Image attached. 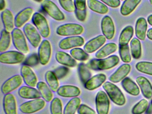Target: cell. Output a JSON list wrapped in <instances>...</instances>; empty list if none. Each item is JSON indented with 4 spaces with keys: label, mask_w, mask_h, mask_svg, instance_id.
I'll use <instances>...</instances> for the list:
<instances>
[{
    "label": "cell",
    "mask_w": 152,
    "mask_h": 114,
    "mask_svg": "<svg viewBox=\"0 0 152 114\" xmlns=\"http://www.w3.org/2000/svg\"><path fill=\"white\" fill-rule=\"evenodd\" d=\"M119 61V57L113 55L105 58L92 60L88 63L87 66L93 70H106L115 66Z\"/></svg>",
    "instance_id": "obj_1"
},
{
    "label": "cell",
    "mask_w": 152,
    "mask_h": 114,
    "mask_svg": "<svg viewBox=\"0 0 152 114\" xmlns=\"http://www.w3.org/2000/svg\"><path fill=\"white\" fill-rule=\"evenodd\" d=\"M103 88L112 101L118 106H123L126 102V99L120 89L115 85L109 82L104 83Z\"/></svg>",
    "instance_id": "obj_2"
},
{
    "label": "cell",
    "mask_w": 152,
    "mask_h": 114,
    "mask_svg": "<svg viewBox=\"0 0 152 114\" xmlns=\"http://www.w3.org/2000/svg\"><path fill=\"white\" fill-rule=\"evenodd\" d=\"M12 38L14 46L18 51L24 54L29 52L25 37L22 30L19 28H15L12 32Z\"/></svg>",
    "instance_id": "obj_3"
},
{
    "label": "cell",
    "mask_w": 152,
    "mask_h": 114,
    "mask_svg": "<svg viewBox=\"0 0 152 114\" xmlns=\"http://www.w3.org/2000/svg\"><path fill=\"white\" fill-rule=\"evenodd\" d=\"M83 30V27L79 24L68 23L58 27L56 33L62 36H74L81 34Z\"/></svg>",
    "instance_id": "obj_4"
},
{
    "label": "cell",
    "mask_w": 152,
    "mask_h": 114,
    "mask_svg": "<svg viewBox=\"0 0 152 114\" xmlns=\"http://www.w3.org/2000/svg\"><path fill=\"white\" fill-rule=\"evenodd\" d=\"M32 21L36 26L38 31L43 37H48L50 34V29L47 19L39 12H36L33 15Z\"/></svg>",
    "instance_id": "obj_5"
},
{
    "label": "cell",
    "mask_w": 152,
    "mask_h": 114,
    "mask_svg": "<svg viewBox=\"0 0 152 114\" xmlns=\"http://www.w3.org/2000/svg\"><path fill=\"white\" fill-rule=\"evenodd\" d=\"M45 101L42 99H34L22 104L20 106V110L24 114H32L42 109L45 107Z\"/></svg>",
    "instance_id": "obj_6"
},
{
    "label": "cell",
    "mask_w": 152,
    "mask_h": 114,
    "mask_svg": "<svg viewBox=\"0 0 152 114\" xmlns=\"http://www.w3.org/2000/svg\"><path fill=\"white\" fill-rule=\"evenodd\" d=\"M43 10L52 18L58 21L65 19V16L55 3L50 0H44L42 3Z\"/></svg>",
    "instance_id": "obj_7"
},
{
    "label": "cell",
    "mask_w": 152,
    "mask_h": 114,
    "mask_svg": "<svg viewBox=\"0 0 152 114\" xmlns=\"http://www.w3.org/2000/svg\"><path fill=\"white\" fill-rule=\"evenodd\" d=\"M25 56L20 52L10 51L1 53L0 62L4 64H16L23 62Z\"/></svg>",
    "instance_id": "obj_8"
},
{
    "label": "cell",
    "mask_w": 152,
    "mask_h": 114,
    "mask_svg": "<svg viewBox=\"0 0 152 114\" xmlns=\"http://www.w3.org/2000/svg\"><path fill=\"white\" fill-rule=\"evenodd\" d=\"M96 109L98 114H108L110 102L106 94L102 91L98 92L96 99Z\"/></svg>",
    "instance_id": "obj_9"
},
{
    "label": "cell",
    "mask_w": 152,
    "mask_h": 114,
    "mask_svg": "<svg viewBox=\"0 0 152 114\" xmlns=\"http://www.w3.org/2000/svg\"><path fill=\"white\" fill-rule=\"evenodd\" d=\"M24 32L30 43L34 48H37L39 45L41 41V37L35 28L30 23L25 25Z\"/></svg>",
    "instance_id": "obj_10"
},
{
    "label": "cell",
    "mask_w": 152,
    "mask_h": 114,
    "mask_svg": "<svg viewBox=\"0 0 152 114\" xmlns=\"http://www.w3.org/2000/svg\"><path fill=\"white\" fill-rule=\"evenodd\" d=\"M51 54V46L48 40H44L42 42L39 49V61L42 65H46L49 62Z\"/></svg>",
    "instance_id": "obj_11"
},
{
    "label": "cell",
    "mask_w": 152,
    "mask_h": 114,
    "mask_svg": "<svg viewBox=\"0 0 152 114\" xmlns=\"http://www.w3.org/2000/svg\"><path fill=\"white\" fill-rule=\"evenodd\" d=\"M84 40L80 36H72L64 38L60 41L59 47L62 50H69L75 47L82 46Z\"/></svg>",
    "instance_id": "obj_12"
},
{
    "label": "cell",
    "mask_w": 152,
    "mask_h": 114,
    "mask_svg": "<svg viewBox=\"0 0 152 114\" xmlns=\"http://www.w3.org/2000/svg\"><path fill=\"white\" fill-rule=\"evenodd\" d=\"M23 78L20 75H16L7 80L1 86V91L3 94H9L18 88L23 83Z\"/></svg>",
    "instance_id": "obj_13"
},
{
    "label": "cell",
    "mask_w": 152,
    "mask_h": 114,
    "mask_svg": "<svg viewBox=\"0 0 152 114\" xmlns=\"http://www.w3.org/2000/svg\"><path fill=\"white\" fill-rule=\"evenodd\" d=\"M101 29L103 34L107 39H113L115 32L114 24L111 17L105 16L101 21Z\"/></svg>",
    "instance_id": "obj_14"
},
{
    "label": "cell",
    "mask_w": 152,
    "mask_h": 114,
    "mask_svg": "<svg viewBox=\"0 0 152 114\" xmlns=\"http://www.w3.org/2000/svg\"><path fill=\"white\" fill-rule=\"evenodd\" d=\"M21 75L25 83L28 86L34 87L37 83V78L32 69L27 65L22 66L21 69Z\"/></svg>",
    "instance_id": "obj_15"
},
{
    "label": "cell",
    "mask_w": 152,
    "mask_h": 114,
    "mask_svg": "<svg viewBox=\"0 0 152 114\" xmlns=\"http://www.w3.org/2000/svg\"><path fill=\"white\" fill-rule=\"evenodd\" d=\"M106 41V38L104 35L98 36L86 43L84 46V50L88 53H91L98 50Z\"/></svg>",
    "instance_id": "obj_16"
},
{
    "label": "cell",
    "mask_w": 152,
    "mask_h": 114,
    "mask_svg": "<svg viewBox=\"0 0 152 114\" xmlns=\"http://www.w3.org/2000/svg\"><path fill=\"white\" fill-rule=\"evenodd\" d=\"M131 67L129 64H124L119 67L118 69L109 77L111 82L118 83L125 78L130 72Z\"/></svg>",
    "instance_id": "obj_17"
},
{
    "label": "cell",
    "mask_w": 152,
    "mask_h": 114,
    "mask_svg": "<svg viewBox=\"0 0 152 114\" xmlns=\"http://www.w3.org/2000/svg\"><path fill=\"white\" fill-rule=\"evenodd\" d=\"M3 108L6 114H18L16 101L14 95L8 94L3 99Z\"/></svg>",
    "instance_id": "obj_18"
},
{
    "label": "cell",
    "mask_w": 152,
    "mask_h": 114,
    "mask_svg": "<svg viewBox=\"0 0 152 114\" xmlns=\"http://www.w3.org/2000/svg\"><path fill=\"white\" fill-rule=\"evenodd\" d=\"M32 8L28 7L20 11L15 18V26L18 28L25 24L31 18L33 14Z\"/></svg>",
    "instance_id": "obj_19"
},
{
    "label": "cell",
    "mask_w": 152,
    "mask_h": 114,
    "mask_svg": "<svg viewBox=\"0 0 152 114\" xmlns=\"http://www.w3.org/2000/svg\"><path fill=\"white\" fill-rule=\"evenodd\" d=\"M136 82L139 86L142 94L145 98L150 99L152 97V86L149 80L143 76L137 77Z\"/></svg>",
    "instance_id": "obj_20"
},
{
    "label": "cell",
    "mask_w": 152,
    "mask_h": 114,
    "mask_svg": "<svg viewBox=\"0 0 152 114\" xmlns=\"http://www.w3.org/2000/svg\"><path fill=\"white\" fill-rule=\"evenodd\" d=\"M80 90L78 87L72 85H64L58 88L57 94L59 96L65 98H72L79 96Z\"/></svg>",
    "instance_id": "obj_21"
},
{
    "label": "cell",
    "mask_w": 152,
    "mask_h": 114,
    "mask_svg": "<svg viewBox=\"0 0 152 114\" xmlns=\"http://www.w3.org/2000/svg\"><path fill=\"white\" fill-rule=\"evenodd\" d=\"M106 80V76L103 74H98L91 77L85 84L87 90L92 91L101 86Z\"/></svg>",
    "instance_id": "obj_22"
},
{
    "label": "cell",
    "mask_w": 152,
    "mask_h": 114,
    "mask_svg": "<svg viewBox=\"0 0 152 114\" xmlns=\"http://www.w3.org/2000/svg\"><path fill=\"white\" fill-rule=\"evenodd\" d=\"M1 19L5 30L10 33L15 28V22L12 12L10 10H6L1 13Z\"/></svg>",
    "instance_id": "obj_23"
},
{
    "label": "cell",
    "mask_w": 152,
    "mask_h": 114,
    "mask_svg": "<svg viewBox=\"0 0 152 114\" xmlns=\"http://www.w3.org/2000/svg\"><path fill=\"white\" fill-rule=\"evenodd\" d=\"M56 58L58 63L67 66L75 67L77 64L75 60L64 52H57L56 53Z\"/></svg>",
    "instance_id": "obj_24"
},
{
    "label": "cell",
    "mask_w": 152,
    "mask_h": 114,
    "mask_svg": "<svg viewBox=\"0 0 152 114\" xmlns=\"http://www.w3.org/2000/svg\"><path fill=\"white\" fill-rule=\"evenodd\" d=\"M18 94L20 97L25 99H37L41 97L37 89L26 86L21 87L18 91Z\"/></svg>",
    "instance_id": "obj_25"
},
{
    "label": "cell",
    "mask_w": 152,
    "mask_h": 114,
    "mask_svg": "<svg viewBox=\"0 0 152 114\" xmlns=\"http://www.w3.org/2000/svg\"><path fill=\"white\" fill-rule=\"evenodd\" d=\"M147 26V22L145 19L143 18L138 19L135 27V33L138 39L142 41L145 40Z\"/></svg>",
    "instance_id": "obj_26"
},
{
    "label": "cell",
    "mask_w": 152,
    "mask_h": 114,
    "mask_svg": "<svg viewBox=\"0 0 152 114\" xmlns=\"http://www.w3.org/2000/svg\"><path fill=\"white\" fill-rule=\"evenodd\" d=\"M122 85L124 90L131 95L137 96L140 94L138 86L129 77H125L122 80Z\"/></svg>",
    "instance_id": "obj_27"
},
{
    "label": "cell",
    "mask_w": 152,
    "mask_h": 114,
    "mask_svg": "<svg viewBox=\"0 0 152 114\" xmlns=\"http://www.w3.org/2000/svg\"><path fill=\"white\" fill-rule=\"evenodd\" d=\"M141 0H125L121 8V12L123 16H128L134 10Z\"/></svg>",
    "instance_id": "obj_28"
},
{
    "label": "cell",
    "mask_w": 152,
    "mask_h": 114,
    "mask_svg": "<svg viewBox=\"0 0 152 114\" xmlns=\"http://www.w3.org/2000/svg\"><path fill=\"white\" fill-rule=\"evenodd\" d=\"M117 49V45L114 43L107 44L97 52L96 57L98 59H102L116 51Z\"/></svg>",
    "instance_id": "obj_29"
},
{
    "label": "cell",
    "mask_w": 152,
    "mask_h": 114,
    "mask_svg": "<svg viewBox=\"0 0 152 114\" xmlns=\"http://www.w3.org/2000/svg\"><path fill=\"white\" fill-rule=\"evenodd\" d=\"M133 28L129 26L124 28L119 37V43L120 46L128 45L133 35Z\"/></svg>",
    "instance_id": "obj_30"
},
{
    "label": "cell",
    "mask_w": 152,
    "mask_h": 114,
    "mask_svg": "<svg viewBox=\"0 0 152 114\" xmlns=\"http://www.w3.org/2000/svg\"><path fill=\"white\" fill-rule=\"evenodd\" d=\"M88 5L91 10L97 13L104 14L108 12V7L97 0H88Z\"/></svg>",
    "instance_id": "obj_31"
},
{
    "label": "cell",
    "mask_w": 152,
    "mask_h": 114,
    "mask_svg": "<svg viewBox=\"0 0 152 114\" xmlns=\"http://www.w3.org/2000/svg\"><path fill=\"white\" fill-rule=\"evenodd\" d=\"M37 88L42 97L48 102L51 101L53 99V94L48 85L43 82H39L37 83Z\"/></svg>",
    "instance_id": "obj_32"
},
{
    "label": "cell",
    "mask_w": 152,
    "mask_h": 114,
    "mask_svg": "<svg viewBox=\"0 0 152 114\" xmlns=\"http://www.w3.org/2000/svg\"><path fill=\"white\" fill-rule=\"evenodd\" d=\"M45 79L51 91L53 92L57 91L59 87V83L58 78L54 72L48 71L45 75Z\"/></svg>",
    "instance_id": "obj_33"
},
{
    "label": "cell",
    "mask_w": 152,
    "mask_h": 114,
    "mask_svg": "<svg viewBox=\"0 0 152 114\" xmlns=\"http://www.w3.org/2000/svg\"><path fill=\"white\" fill-rule=\"evenodd\" d=\"M80 103L81 100L80 98L78 97L73 98L66 105L64 114H75L80 105Z\"/></svg>",
    "instance_id": "obj_34"
},
{
    "label": "cell",
    "mask_w": 152,
    "mask_h": 114,
    "mask_svg": "<svg viewBox=\"0 0 152 114\" xmlns=\"http://www.w3.org/2000/svg\"><path fill=\"white\" fill-rule=\"evenodd\" d=\"M9 32L5 29L2 30L0 38V51L4 52L10 46L11 42V37Z\"/></svg>",
    "instance_id": "obj_35"
},
{
    "label": "cell",
    "mask_w": 152,
    "mask_h": 114,
    "mask_svg": "<svg viewBox=\"0 0 152 114\" xmlns=\"http://www.w3.org/2000/svg\"><path fill=\"white\" fill-rule=\"evenodd\" d=\"M131 51L134 58H140L141 56V45L140 41L137 38L132 40L130 43Z\"/></svg>",
    "instance_id": "obj_36"
},
{
    "label": "cell",
    "mask_w": 152,
    "mask_h": 114,
    "mask_svg": "<svg viewBox=\"0 0 152 114\" xmlns=\"http://www.w3.org/2000/svg\"><path fill=\"white\" fill-rule=\"evenodd\" d=\"M79 75L82 83L85 84L91 77V74L88 66L84 63H80L78 68Z\"/></svg>",
    "instance_id": "obj_37"
},
{
    "label": "cell",
    "mask_w": 152,
    "mask_h": 114,
    "mask_svg": "<svg viewBox=\"0 0 152 114\" xmlns=\"http://www.w3.org/2000/svg\"><path fill=\"white\" fill-rule=\"evenodd\" d=\"M136 68L141 73L152 76V62L140 61L136 64Z\"/></svg>",
    "instance_id": "obj_38"
},
{
    "label": "cell",
    "mask_w": 152,
    "mask_h": 114,
    "mask_svg": "<svg viewBox=\"0 0 152 114\" xmlns=\"http://www.w3.org/2000/svg\"><path fill=\"white\" fill-rule=\"evenodd\" d=\"M72 57L79 61L87 60L89 58L87 53L81 48H75L71 50L70 51Z\"/></svg>",
    "instance_id": "obj_39"
},
{
    "label": "cell",
    "mask_w": 152,
    "mask_h": 114,
    "mask_svg": "<svg viewBox=\"0 0 152 114\" xmlns=\"http://www.w3.org/2000/svg\"><path fill=\"white\" fill-rule=\"evenodd\" d=\"M148 106V101L145 99H142L132 108V114H142L146 110Z\"/></svg>",
    "instance_id": "obj_40"
},
{
    "label": "cell",
    "mask_w": 152,
    "mask_h": 114,
    "mask_svg": "<svg viewBox=\"0 0 152 114\" xmlns=\"http://www.w3.org/2000/svg\"><path fill=\"white\" fill-rule=\"evenodd\" d=\"M51 114H63V106L60 99L55 98L52 100L50 104Z\"/></svg>",
    "instance_id": "obj_41"
},
{
    "label": "cell",
    "mask_w": 152,
    "mask_h": 114,
    "mask_svg": "<svg viewBox=\"0 0 152 114\" xmlns=\"http://www.w3.org/2000/svg\"><path fill=\"white\" fill-rule=\"evenodd\" d=\"M119 53L121 59L123 62L129 63L131 61V56L128 45L120 46Z\"/></svg>",
    "instance_id": "obj_42"
},
{
    "label": "cell",
    "mask_w": 152,
    "mask_h": 114,
    "mask_svg": "<svg viewBox=\"0 0 152 114\" xmlns=\"http://www.w3.org/2000/svg\"><path fill=\"white\" fill-rule=\"evenodd\" d=\"M62 8L68 12L75 11V6L72 0H58Z\"/></svg>",
    "instance_id": "obj_43"
},
{
    "label": "cell",
    "mask_w": 152,
    "mask_h": 114,
    "mask_svg": "<svg viewBox=\"0 0 152 114\" xmlns=\"http://www.w3.org/2000/svg\"><path fill=\"white\" fill-rule=\"evenodd\" d=\"M39 62V55L36 53H33L26 59L24 64L27 66H33L38 65Z\"/></svg>",
    "instance_id": "obj_44"
},
{
    "label": "cell",
    "mask_w": 152,
    "mask_h": 114,
    "mask_svg": "<svg viewBox=\"0 0 152 114\" xmlns=\"http://www.w3.org/2000/svg\"><path fill=\"white\" fill-rule=\"evenodd\" d=\"M69 69L66 67L61 66L57 68L54 70V72L58 79H62L67 75Z\"/></svg>",
    "instance_id": "obj_45"
},
{
    "label": "cell",
    "mask_w": 152,
    "mask_h": 114,
    "mask_svg": "<svg viewBox=\"0 0 152 114\" xmlns=\"http://www.w3.org/2000/svg\"><path fill=\"white\" fill-rule=\"evenodd\" d=\"M79 114H96L95 110L85 104H81L78 110Z\"/></svg>",
    "instance_id": "obj_46"
},
{
    "label": "cell",
    "mask_w": 152,
    "mask_h": 114,
    "mask_svg": "<svg viewBox=\"0 0 152 114\" xmlns=\"http://www.w3.org/2000/svg\"><path fill=\"white\" fill-rule=\"evenodd\" d=\"M75 11H86V0H75Z\"/></svg>",
    "instance_id": "obj_47"
},
{
    "label": "cell",
    "mask_w": 152,
    "mask_h": 114,
    "mask_svg": "<svg viewBox=\"0 0 152 114\" xmlns=\"http://www.w3.org/2000/svg\"><path fill=\"white\" fill-rule=\"evenodd\" d=\"M100 1L112 8H117L121 4L120 0H100Z\"/></svg>",
    "instance_id": "obj_48"
},
{
    "label": "cell",
    "mask_w": 152,
    "mask_h": 114,
    "mask_svg": "<svg viewBox=\"0 0 152 114\" xmlns=\"http://www.w3.org/2000/svg\"><path fill=\"white\" fill-rule=\"evenodd\" d=\"M75 16L78 20L80 21H85L87 17V11H75Z\"/></svg>",
    "instance_id": "obj_49"
},
{
    "label": "cell",
    "mask_w": 152,
    "mask_h": 114,
    "mask_svg": "<svg viewBox=\"0 0 152 114\" xmlns=\"http://www.w3.org/2000/svg\"><path fill=\"white\" fill-rule=\"evenodd\" d=\"M6 1L5 0H0V10L2 11L6 7Z\"/></svg>",
    "instance_id": "obj_50"
},
{
    "label": "cell",
    "mask_w": 152,
    "mask_h": 114,
    "mask_svg": "<svg viewBox=\"0 0 152 114\" xmlns=\"http://www.w3.org/2000/svg\"><path fill=\"white\" fill-rule=\"evenodd\" d=\"M147 36L148 39L152 40V28L148 29L147 33Z\"/></svg>",
    "instance_id": "obj_51"
},
{
    "label": "cell",
    "mask_w": 152,
    "mask_h": 114,
    "mask_svg": "<svg viewBox=\"0 0 152 114\" xmlns=\"http://www.w3.org/2000/svg\"><path fill=\"white\" fill-rule=\"evenodd\" d=\"M147 20L148 23H149L151 26H152V14L148 16V18Z\"/></svg>",
    "instance_id": "obj_52"
},
{
    "label": "cell",
    "mask_w": 152,
    "mask_h": 114,
    "mask_svg": "<svg viewBox=\"0 0 152 114\" xmlns=\"http://www.w3.org/2000/svg\"><path fill=\"white\" fill-rule=\"evenodd\" d=\"M34 1H35L39 2H40L42 1L43 0H34Z\"/></svg>",
    "instance_id": "obj_53"
},
{
    "label": "cell",
    "mask_w": 152,
    "mask_h": 114,
    "mask_svg": "<svg viewBox=\"0 0 152 114\" xmlns=\"http://www.w3.org/2000/svg\"><path fill=\"white\" fill-rule=\"evenodd\" d=\"M149 1H150V4H152V0H149Z\"/></svg>",
    "instance_id": "obj_54"
},
{
    "label": "cell",
    "mask_w": 152,
    "mask_h": 114,
    "mask_svg": "<svg viewBox=\"0 0 152 114\" xmlns=\"http://www.w3.org/2000/svg\"></svg>",
    "instance_id": "obj_55"
},
{
    "label": "cell",
    "mask_w": 152,
    "mask_h": 114,
    "mask_svg": "<svg viewBox=\"0 0 152 114\" xmlns=\"http://www.w3.org/2000/svg\"><path fill=\"white\" fill-rule=\"evenodd\" d=\"M121 1H123V0H121Z\"/></svg>",
    "instance_id": "obj_56"
}]
</instances>
